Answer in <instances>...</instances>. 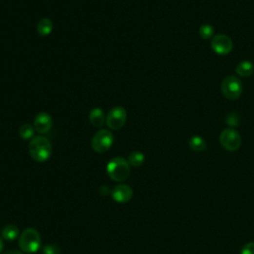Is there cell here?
I'll use <instances>...</instances> for the list:
<instances>
[{
  "instance_id": "3",
  "label": "cell",
  "mask_w": 254,
  "mask_h": 254,
  "mask_svg": "<svg viewBox=\"0 0 254 254\" xmlns=\"http://www.w3.org/2000/svg\"><path fill=\"white\" fill-rule=\"evenodd\" d=\"M19 246L25 253L37 252L41 247V236L35 229H26L19 237Z\"/></svg>"
},
{
  "instance_id": "17",
  "label": "cell",
  "mask_w": 254,
  "mask_h": 254,
  "mask_svg": "<svg viewBox=\"0 0 254 254\" xmlns=\"http://www.w3.org/2000/svg\"><path fill=\"white\" fill-rule=\"evenodd\" d=\"M127 161H128V163H129L130 166L137 168V167H140L141 165H142V164L144 163V161H145V156H144V154H143L142 152H140V151H134V152H132V153L129 154Z\"/></svg>"
},
{
  "instance_id": "22",
  "label": "cell",
  "mask_w": 254,
  "mask_h": 254,
  "mask_svg": "<svg viewBox=\"0 0 254 254\" xmlns=\"http://www.w3.org/2000/svg\"><path fill=\"white\" fill-rule=\"evenodd\" d=\"M4 254H23V253L21 251H18V250H10V251L5 252Z\"/></svg>"
},
{
  "instance_id": "10",
  "label": "cell",
  "mask_w": 254,
  "mask_h": 254,
  "mask_svg": "<svg viewBox=\"0 0 254 254\" xmlns=\"http://www.w3.org/2000/svg\"><path fill=\"white\" fill-rule=\"evenodd\" d=\"M53 126V118L48 112L42 111L34 118V128L40 134L48 133Z\"/></svg>"
},
{
  "instance_id": "2",
  "label": "cell",
  "mask_w": 254,
  "mask_h": 254,
  "mask_svg": "<svg viewBox=\"0 0 254 254\" xmlns=\"http://www.w3.org/2000/svg\"><path fill=\"white\" fill-rule=\"evenodd\" d=\"M108 177L116 182H124L130 175V165L122 157L112 158L106 165Z\"/></svg>"
},
{
  "instance_id": "5",
  "label": "cell",
  "mask_w": 254,
  "mask_h": 254,
  "mask_svg": "<svg viewBox=\"0 0 254 254\" xmlns=\"http://www.w3.org/2000/svg\"><path fill=\"white\" fill-rule=\"evenodd\" d=\"M242 90V82L236 76H229L221 82L222 95L228 99H237L241 96Z\"/></svg>"
},
{
  "instance_id": "4",
  "label": "cell",
  "mask_w": 254,
  "mask_h": 254,
  "mask_svg": "<svg viewBox=\"0 0 254 254\" xmlns=\"http://www.w3.org/2000/svg\"><path fill=\"white\" fill-rule=\"evenodd\" d=\"M115 143V136L107 129H100L92 139V148L97 153L108 151Z\"/></svg>"
},
{
  "instance_id": "16",
  "label": "cell",
  "mask_w": 254,
  "mask_h": 254,
  "mask_svg": "<svg viewBox=\"0 0 254 254\" xmlns=\"http://www.w3.org/2000/svg\"><path fill=\"white\" fill-rule=\"evenodd\" d=\"M35 128L29 123H24L19 128V135L23 140H31L34 138Z\"/></svg>"
},
{
  "instance_id": "6",
  "label": "cell",
  "mask_w": 254,
  "mask_h": 254,
  "mask_svg": "<svg viewBox=\"0 0 254 254\" xmlns=\"http://www.w3.org/2000/svg\"><path fill=\"white\" fill-rule=\"evenodd\" d=\"M127 119L126 109L122 106H116L111 108L106 116L105 124L112 130H118L122 128Z\"/></svg>"
},
{
  "instance_id": "18",
  "label": "cell",
  "mask_w": 254,
  "mask_h": 254,
  "mask_svg": "<svg viewBox=\"0 0 254 254\" xmlns=\"http://www.w3.org/2000/svg\"><path fill=\"white\" fill-rule=\"evenodd\" d=\"M199 34L205 40L211 39L215 35V28H214V26H212L210 24H204L200 27Z\"/></svg>"
},
{
  "instance_id": "14",
  "label": "cell",
  "mask_w": 254,
  "mask_h": 254,
  "mask_svg": "<svg viewBox=\"0 0 254 254\" xmlns=\"http://www.w3.org/2000/svg\"><path fill=\"white\" fill-rule=\"evenodd\" d=\"M189 146L195 152H202L207 148V142L201 136H193L189 141Z\"/></svg>"
},
{
  "instance_id": "20",
  "label": "cell",
  "mask_w": 254,
  "mask_h": 254,
  "mask_svg": "<svg viewBox=\"0 0 254 254\" xmlns=\"http://www.w3.org/2000/svg\"><path fill=\"white\" fill-rule=\"evenodd\" d=\"M43 253L44 254H60L61 249L58 245H56V244H47L43 248Z\"/></svg>"
},
{
  "instance_id": "13",
  "label": "cell",
  "mask_w": 254,
  "mask_h": 254,
  "mask_svg": "<svg viewBox=\"0 0 254 254\" xmlns=\"http://www.w3.org/2000/svg\"><path fill=\"white\" fill-rule=\"evenodd\" d=\"M19 229L16 227L15 224H8L2 230L1 232V237L5 240L12 241L15 240L19 236Z\"/></svg>"
},
{
  "instance_id": "1",
  "label": "cell",
  "mask_w": 254,
  "mask_h": 254,
  "mask_svg": "<svg viewBox=\"0 0 254 254\" xmlns=\"http://www.w3.org/2000/svg\"><path fill=\"white\" fill-rule=\"evenodd\" d=\"M28 150H29V154L34 161L43 163L50 159L53 148L51 141L47 137L39 135L30 140Z\"/></svg>"
},
{
  "instance_id": "23",
  "label": "cell",
  "mask_w": 254,
  "mask_h": 254,
  "mask_svg": "<svg viewBox=\"0 0 254 254\" xmlns=\"http://www.w3.org/2000/svg\"><path fill=\"white\" fill-rule=\"evenodd\" d=\"M3 248H4V243H3V238L0 237V253H1L3 251Z\"/></svg>"
},
{
  "instance_id": "19",
  "label": "cell",
  "mask_w": 254,
  "mask_h": 254,
  "mask_svg": "<svg viewBox=\"0 0 254 254\" xmlns=\"http://www.w3.org/2000/svg\"><path fill=\"white\" fill-rule=\"evenodd\" d=\"M225 122L230 126V127H235L237 125L240 124V118L238 117L237 114L235 112H232V114H229L227 118H225Z\"/></svg>"
},
{
  "instance_id": "15",
  "label": "cell",
  "mask_w": 254,
  "mask_h": 254,
  "mask_svg": "<svg viewBox=\"0 0 254 254\" xmlns=\"http://www.w3.org/2000/svg\"><path fill=\"white\" fill-rule=\"evenodd\" d=\"M235 72L239 77H250L254 72V65L249 61H243L236 66Z\"/></svg>"
},
{
  "instance_id": "7",
  "label": "cell",
  "mask_w": 254,
  "mask_h": 254,
  "mask_svg": "<svg viewBox=\"0 0 254 254\" xmlns=\"http://www.w3.org/2000/svg\"><path fill=\"white\" fill-rule=\"evenodd\" d=\"M219 142L221 146L228 151H236L241 145L240 134L234 128L224 129L219 135Z\"/></svg>"
},
{
  "instance_id": "9",
  "label": "cell",
  "mask_w": 254,
  "mask_h": 254,
  "mask_svg": "<svg viewBox=\"0 0 254 254\" xmlns=\"http://www.w3.org/2000/svg\"><path fill=\"white\" fill-rule=\"evenodd\" d=\"M111 196L112 199H114V201L119 204H124L129 202L132 199L133 191L129 186L124 184H119L112 189Z\"/></svg>"
},
{
  "instance_id": "8",
  "label": "cell",
  "mask_w": 254,
  "mask_h": 254,
  "mask_svg": "<svg viewBox=\"0 0 254 254\" xmlns=\"http://www.w3.org/2000/svg\"><path fill=\"white\" fill-rule=\"evenodd\" d=\"M211 46L215 53H216L217 55L225 56L233 51L234 44H233L232 39L229 36L219 34V35H215L212 38Z\"/></svg>"
},
{
  "instance_id": "12",
  "label": "cell",
  "mask_w": 254,
  "mask_h": 254,
  "mask_svg": "<svg viewBox=\"0 0 254 254\" xmlns=\"http://www.w3.org/2000/svg\"><path fill=\"white\" fill-rule=\"evenodd\" d=\"M54 29L53 21L50 18H42L37 24V31L41 37L49 36Z\"/></svg>"
},
{
  "instance_id": "21",
  "label": "cell",
  "mask_w": 254,
  "mask_h": 254,
  "mask_svg": "<svg viewBox=\"0 0 254 254\" xmlns=\"http://www.w3.org/2000/svg\"><path fill=\"white\" fill-rule=\"evenodd\" d=\"M240 254H254V242H248L246 243L241 251Z\"/></svg>"
},
{
  "instance_id": "11",
  "label": "cell",
  "mask_w": 254,
  "mask_h": 254,
  "mask_svg": "<svg viewBox=\"0 0 254 254\" xmlns=\"http://www.w3.org/2000/svg\"><path fill=\"white\" fill-rule=\"evenodd\" d=\"M106 117L104 116V112L99 107L93 108L89 114V120L92 125L96 127H102L105 124Z\"/></svg>"
}]
</instances>
